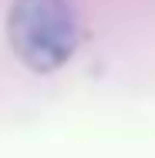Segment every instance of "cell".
Wrapping results in <instances>:
<instances>
[{
    "mask_svg": "<svg viewBox=\"0 0 155 158\" xmlns=\"http://www.w3.org/2000/svg\"><path fill=\"white\" fill-rule=\"evenodd\" d=\"M7 37L31 71H58L78 44L74 10L64 0H14Z\"/></svg>",
    "mask_w": 155,
    "mask_h": 158,
    "instance_id": "1",
    "label": "cell"
}]
</instances>
